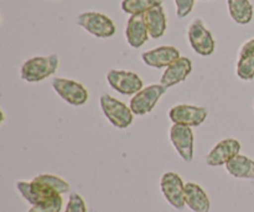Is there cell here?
<instances>
[{"label":"cell","instance_id":"cell-1","mask_svg":"<svg viewBox=\"0 0 254 212\" xmlns=\"http://www.w3.org/2000/svg\"><path fill=\"white\" fill-rule=\"evenodd\" d=\"M60 59L56 54L36 56L26 60L20 67V76L24 81L36 83L49 78L59 69Z\"/></svg>","mask_w":254,"mask_h":212},{"label":"cell","instance_id":"cell-2","mask_svg":"<svg viewBox=\"0 0 254 212\" xmlns=\"http://www.w3.org/2000/svg\"><path fill=\"white\" fill-rule=\"evenodd\" d=\"M99 104L103 114L113 127L118 129H127L131 126L134 114L130 107L127 106L126 103L109 94H102L99 98Z\"/></svg>","mask_w":254,"mask_h":212},{"label":"cell","instance_id":"cell-3","mask_svg":"<svg viewBox=\"0 0 254 212\" xmlns=\"http://www.w3.org/2000/svg\"><path fill=\"white\" fill-rule=\"evenodd\" d=\"M77 24L87 32L99 39H108L116 34V25L107 15L97 11L82 12L77 16Z\"/></svg>","mask_w":254,"mask_h":212},{"label":"cell","instance_id":"cell-4","mask_svg":"<svg viewBox=\"0 0 254 212\" xmlns=\"http://www.w3.org/2000/svg\"><path fill=\"white\" fill-rule=\"evenodd\" d=\"M52 88L66 103L71 106H83L88 101V91L79 82L69 78L56 77L52 79Z\"/></svg>","mask_w":254,"mask_h":212},{"label":"cell","instance_id":"cell-5","mask_svg":"<svg viewBox=\"0 0 254 212\" xmlns=\"http://www.w3.org/2000/svg\"><path fill=\"white\" fill-rule=\"evenodd\" d=\"M166 88L160 83L150 84L134 94L130 99V109L135 116H145L150 113L159 102V99L165 94Z\"/></svg>","mask_w":254,"mask_h":212},{"label":"cell","instance_id":"cell-6","mask_svg":"<svg viewBox=\"0 0 254 212\" xmlns=\"http://www.w3.org/2000/svg\"><path fill=\"white\" fill-rule=\"evenodd\" d=\"M109 86L123 96H134L144 88L143 79L135 72L124 70H111L107 73Z\"/></svg>","mask_w":254,"mask_h":212},{"label":"cell","instance_id":"cell-7","mask_svg":"<svg viewBox=\"0 0 254 212\" xmlns=\"http://www.w3.org/2000/svg\"><path fill=\"white\" fill-rule=\"evenodd\" d=\"M189 42L193 51L200 56H210L215 51V40L201 19H195L189 26Z\"/></svg>","mask_w":254,"mask_h":212},{"label":"cell","instance_id":"cell-8","mask_svg":"<svg viewBox=\"0 0 254 212\" xmlns=\"http://www.w3.org/2000/svg\"><path fill=\"white\" fill-rule=\"evenodd\" d=\"M208 112L205 107L190 106V104H176L169 111V119L174 124L186 127H198L206 121Z\"/></svg>","mask_w":254,"mask_h":212},{"label":"cell","instance_id":"cell-9","mask_svg":"<svg viewBox=\"0 0 254 212\" xmlns=\"http://www.w3.org/2000/svg\"><path fill=\"white\" fill-rule=\"evenodd\" d=\"M161 193L165 196L166 201L176 210H183L185 204V184L183 179L176 173H165L160 180Z\"/></svg>","mask_w":254,"mask_h":212},{"label":"cell","instance_id":"cell-10","mask_svg":"<svg viewBox=\"0 0 254 212\" xmlns=\"http://www.w3.org/2000/svg\"><path fill=\"white\" fill-rule=\"evenodd\" d=\"M170 141L176 153L184 161L191 163L193 159V133L190 127L173 124L170 128Z\"/></svg>","mask_w":254,"mask_h":212},{"label":"cell","instance_id":"cell-11","mask_svg":"<svg viewBox=\"0 0 254 212\" xmlns=\"http://www.w3.org/2000/svg\"><path fill=\"white\" fill-rule=\"evenodd\" d=\"M241 143L235 138H226L218 141L206 156L208 166H221L230 163L235 156L240 155Z\"/></svg>","mask_w":254,"mask_h":212},{"label":"cell","instance_id":"cell-12","mask_svg":"<svg viewBox=\"0 0 254 212\" xmlns=\"http://www.w3.org/2000/svg\"><path fill=\"white\" fill-rule=\"evenodd\" d=\"M15 186H16L20 195L32 206L39 205V204L45 203V201L54 198V196L60 195L56 191L51 190L46 185L39 183L35 179H32L30 183H27V181H16Z\"/></svg>","mask_w":254,"mask_h":212},{"label":"cell","instance_id":"cell-13","mask_svg":"<svg viewBox=\"0 0 254 212\" xmlns=\"http://www.w3.org/2000/svg\"><path fill=\"white\" fill-rule=\"evenodd\" d=\"M180 57V51L174 46H160L141 54V60L144 64L154 69L169 67Z\"/></svg>","mask_w":254,"mask_h":212},{"label":"cell","instance_id":"cell-14","mask_svg":"<svg viewBox=\"0 0 254 212\" xmlns=\"http://www.w3.org/2000/svg\"><path fill=\"white\" fill-rule=\"evenodd\" d=\"M192 71V62L188 57H180L175 62L166 67L161 76L160 84H163L166 89L181 83L189 77Z\"/></svg>","mask_w":254,"mask_h":212},{"label":"cell","instance_id":"cell-15","mask_svg":"<svg viewBox=\"0 0 254 212\" xmlns=\"http://www.w3.org/2000/svg\"><path fill=\"white\" fill-rule=\"evenodd\" d=\"M126 37L129 46L139 49L149 39V31L146 27L144 15H131L127 21Z\"/></svg>","mask_w":254,"mask_h":212},{"label":"cell","instance_id":"cell-16","mask_svg":"<svg viewBox=\"0 0 254 212\" xmlns=\"http://www.w3.org/2000/svg\"><path fill=\"white\" fill-rule=\"evenodd\" d=\"M185 204L193 212H210L211 209L207 194L195 183H188L185 185Z\"/></svg>","mask_w":254,"mask_h":212},{"label":"cell","instance_id":"cell-17","mask_svg":"<svg viewBox=\"0 0 254 212\" xmlns=\"http://www.w3.org/2000/svg\"><path fill=\"white\" fill-rule=\"evenodd\" d=\"M146 27H148L149 36L151 39H160L166 31V15L161 5L153 7L144 14Z\"/></svg>","mask_w":254,"mask_h":212},{"label":"cell","instance_id":"cell-18","mask_svg":"<svg viewBox=\"0 0 254 212\" xmlns=\"http://www.w3.org/2000/svg\"><path fill=\"white\" fill-rule=\"evenodd\" d=\"M226 170L236 179L254 180V160L246 155H237L226 164Z\"/></svg>","mask_w":254,"mask_h":212},{"label":"cell","instance_id":"cell-19","mask_svg":"<svg viewBox=\"0 0 254 212\" xmlns=\"http://www.w3.org/2000/svg\"><path fill=\"white\" fill-rule=\"evenodd\" d=\"M228 11L233 21L247 25L253 19V5L250 0H227Z\"/></svg>","mask_w":254,"mask_h":212},{"label":"cell","instance_id":"cell-20","mask_svg":"<svg viewBox=\"0 0 254 212\" xmlns=\"http://www.w3.org/2000/svg\"><path fill=\"white\" fill-rule=\"evenodd\" d=\"M163 4V0H123L122 10L127 14L144 15L153 7Z\"/></svg>","mask_w":254,"mask_h":212},{"label":"cell","instance_id":"cell-21","mask_svg":"<svg viewBox=\"0 0 254 212\" xmlns=\"http://www.w3.org/2000/svg\"><path fill=\"white\" fill-rule=\"evenodd\" d=\"M34 179L36 181H39V183L46 185L51 190L56 191L60 195L67 194L69 191V184L67 181H64V179L59 178V176L51 175V174H40V175L35 176Z\"/></svg>","mask_w":254,"mask_h":212},{"label":"cell","instance_id":"cell-22","mask_svg":"<svg viewBox=\"0 0 254 212\" xmlns=\"http://www.w3.org/2000/svg\"><path fill=\"white\" fill-rule=\"evenodd\" d=\"M236 73L243 81H252L254 78V56L243 55L238 57Z\"/></svg>","mask_w":254,"mask_h":212},{"label":"cell","instance_id":"cell-23","mask_svg":"<svg viewBox=\"0 0 254 212\" xmlns=\"http://www.w3.org/2000/svg\"><path fill=\"white\" fill-rule=\"evenodd\" d=\"M62 205H64V199L61 195H56L45 203L32 206L27 212H60Z\"/></svg>","mask_w":254,"mask_h":212},{"label":"cell","instance_id":"cell-24","mask_svg":"<svg viewBox=\"0 0 254 212\" xmlns=\"http://www.w3.org/2000/svg\"><path fill=\"white\" fill-rule=\"evenodd\" d=\"M64 212H87L86 204H84V200L82 199V196L76 193L71 194Z\"/></svg>","mask_w":254,"mask_h":212},{"label":"cell","instance_id":"cell-25","mask_svg":"<svg viewBox=\"0 0 254 212\" xmlns=\"http://www.w3.org/2000/svg\"><path fill=\"white\" fill-rule=\"evenodd\" d=\"M195 0H175L176 15L179 19H184L192 11Z\"/></svg>","mask_w":254,"mask_h":212},{"label":"cell","instance_id":"cell-26","mask_svg":"<svg viewBox=\"0 0 254 212\" xmlns=\"http://www.w3.org/2000/svg\"><path fill=\"white\" fill-rule=\"evenodd\" d=\"M240 55L241 56H243V55H251V56H254V37L248 40V41L241 47Z\"/></svg>","mask_w":254,"mask_h":212}]
</instances>
